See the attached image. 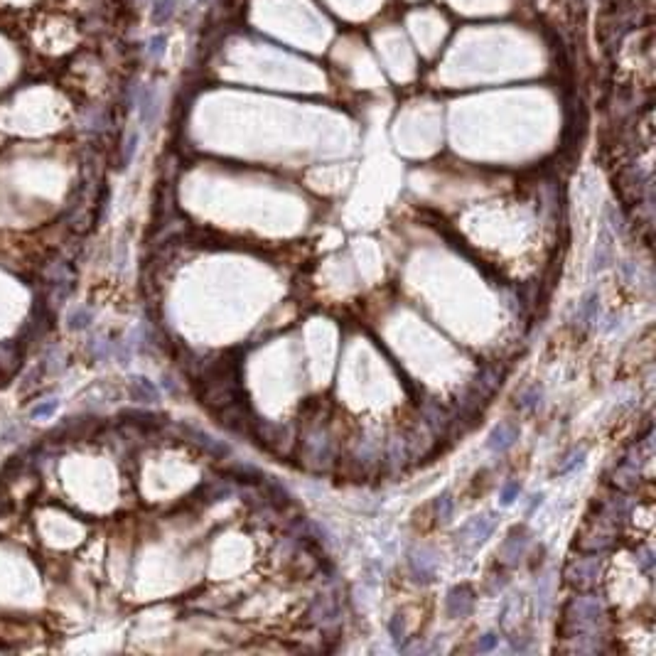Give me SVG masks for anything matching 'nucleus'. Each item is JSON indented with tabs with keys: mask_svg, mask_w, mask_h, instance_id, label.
<instances>
[{
	"mask_svg": "<svg viewBox=\"0 0 656 656\" xmlns=\"http://www.w3.org/2000/svg\"><path fill=\"white\" fill-rule=\"evenodd\" d=\"M494 526H497V519L494 514H484V516H474L469 524H464L462 529L457 531V541L462 546H479L492 536Z\"/></svg>",
	"mask_w": 656,
	"mask_h": 656,
	"instance_id": "obj_1",
	"label": "nucleus"
},
{
	"mask_svg": "<svg viewBox=\"0 0 656 656\" xmlns=\"http://www.w3.org/2000/svg\"><path fill=\"white\" fill-rule=\"evenodd\" d=\"M597 575H600V558H578V561L568 563L566 568L568 582L578 587L595 585Z\"/></svg>",
	"mask_w": 656,
	"mask_h": 656,
	"instance_id": "obj_2",
	"label": "nucleus"
},
{
	"mask_svg": "<svg viewBox=\"0 0 656 656\" xmlns=\"http://www.w3.org/2000/svg\"><path fill=\"white\" fill-rule=\"evenodd\" d=\"M474 607V592L467 585H457L447 592V614L450 617H467Z\"/></svg>",
	"mask_w": 656,
	"mask_h": 656,
	"instance_id": "obj_3",
	"label": "nucleus"
},
{
	"mask_svg": "<svg viewBox=\"0 0 656 656\" xmlns=\"http://www.w3.org/2000/svg\"><path fill=\"white\" fill-rule=\"evenodd\" d=\"M408 563H411V570H413V575H416L418 580L430 582L433 578H435L438 561H435V556H433L430 551H426V549L413 551L411 558H408Z\"/></svg>",
	"mask_w": 656,
	"mask_h": 656,
	"instance_id": "obj_4",
	"label": "nucleus"
},
{
	"mask_svg": "<svg viewBox=\"0 0 656 656\" xmlns=\"http://www.w3.org/2000/svg\"><path fill=\"white\" fill-rule=\"evenodd\" d=\"M516 440H519V426H514V423H499L492 430V435H489V450L504 452Z\"/></svg>",
	"mask_w": 656,
	"mask_h": 656,
	"instance_id": "obj_5",
	"label": "nucleus"
},
{
	"mask_svg": "<svg viewBox=\"0 0 656 656\" xmlns=\"http://www.w3.org/2000/svg\"><path fill=\"white\" fill-rule=\"evenodd\" d=\"M423 416H426V423L435 433H445L447 428L452 426V416L445 411V408L438 406V404H426V406H423Z\"/></svg>",
	"mask_w": 656,
	"mask_h": 656,
	"instance_id": "obj_6",
	"label": "nucleus"
},
{
	"mask_svg": "<svg viewBox=\"0 0 656 656\" xmlns=\"http://www.w3.org/2000/svg\"><path fill=\"white\" fill-rule=\"evenodd\" d=\"M526 546H529V539H526L524 534L519 536V531H514V534H511L509 539L504 541V546H502V558L511 566V563H516L521 556H524Z\"/></svg>",
	"mask_w": 656,
	"mask_h": 656,
	"instance_id": "obj_7",
	"label": "nucleus"
},
{
	"mask_svg": "<svg viewBox=\"0 0 656 656\" xmlns=\"http://www.w3.org/2000/svg\"><path fill=\"white\" fill-rule=\"evenodd\" d=\"M184 433H187L189 438H194V443H199L202 447H206L211 455H219V457H224V455H229L231 450L224 445V443H216L211 435H206L202 430H194V428H184Z\"/></svg>",
	"mask_w": 656,
	"mask_h": 656,
	"instance_id": "obj_8",
	"label": "nucleus"
},
{
	"mask_svg": "<svg viewBox=\"0 0 656 656\" xmlns=\"http://www.w3.org/2000/svg\"><path fill=\"white\" fill-rule=\"evenodd\" d=\"M131 396L136 401H158V389L151 384L148 379H133V384H131Z\"/></svg>",
	"mask_w": 656,
	"mask_h": 656,
	"instance_id": "obj_9",
	"label": "nucleus"
},
{
	"mask_svg": "<svg viewBox=\"0 0 656 656\" xmlns=\"http://www.w3.org/2000/svg\"><path fill=\"white\" fill-rule=\"evenodd\" d=\"M141 116H143V123H151L155 121V116H158V96H155L153 89H143L141 94Z\"/></svg>",
	"mask_w": 656,
	"mask_h": 656,
	"instance_id": "obj_10",
	"label": "nucleus"
},
{
	"mask_svg": "<svg viewBox=\"0 0 656 656\" xmlns=\"http://www.w3.org/2000/svg\"><path fill=\"white\" fill-rule=\"evenodd\" d=\"M435 509H438V519L447 524V521H450V516H452V509H455L452 494L450 492H443L440 497H438V502H435Z\"/></svg>",
	"mask_w": 656,
	"mask_h": 656,
	"instance_id": "obj_11",
	"label": "nucleus"
},
{
	"mask_svg": "<svg viewBox=\"0 0 656 656\" xmlns=\"http://www.w3.org/2000/svg\"><path fill=\"white\" fill-rule=\"evenodd\" d=\"M172 10H175V0H155L153 20L155 23H168V20L172 18Z\"/></svg>",
	"mask_w": 656,
	"mask_h": 656,
	"instance_id": "obj_12",
	"label": "nucleus"
},
{
	"mask_svg": "<svg viewBox=\"0 0 656 656\" xmlns=\"http://www.w3.org/2000/svg\"><path fill=\"white\" fill-rule=\"evenodd\" d=\"M541 404V389L539 386H529L526 391H521V396H519V406L521 408H534V406H539Z\"/></svg>",
	"mask_w": 656,
	"mask_h": 656,
	"instance_id": "obj_13",
	"label": "nucleus"
},
{
	"mask_svg": "<svg viewBox=\"0 0 656 656\" xmlns=\"http://www.w3.org/2000/svg\"><path fill=\"white\" fill-rule=\"evenodd\" d=\"M57 406H59V401H57V399L42 401V404H40V406H35V408H33V418H35V421H47V418L52 416V413L57 411Z\"/></svg>",
	"mask_w": 656,
	"mask_h": 656,
	"instance_id": "obj_14",
	"label": "nucleus"
},
{
	"mask_svg": "<svg viewBox=\"0 0 656 656\" xmlns=\"http://www.w3.org/2000/svg\"><path fill=\"white\" fill-rule=\"evenodd\" d=\"M89 322H91V312L86 308H79L69 315V327L71 329H84Z\"/></svg>",
	"mask_w": 656,
	"mask_h": 656,
	"instance_id": "obj_15",
	"label": "nucleus"
},
{
	"mask_svg": "<svg viewBox=\"0 0 656 656\" xmlns=\"http://www.w3.org/2000/svg\"><path fill=\"white\" fill-rule=\"evenodd\" d=\"M516 497H519V482H506L502 487V504H511Z\"/></svg>",
	"mask_w": 656,
	"mask_h": 656,
	"instance_id": "obj_16",
	"label": "nucleus"
},
{
	"mask_svg": "<svg viewBox=\"0 0 656 656\" xmlns=\"http://www.w3.org/2000/svg\"><path fill=\"white\" fill-rule=\"evenodd\" d=\"M136 146H138V136L136 133H131L128 136V143H126V151H123V163H131V158H133V153H136Z\"/></svg>",
	"mask_w": 656,
	"mask_h": 656,
	"instance_id": "obj_17",
	"label": "nucleus"
},
{
	"mask_svg": "<svg viewBox=\"0 0 656 656\" xmlns=\"http://www.w3.org/2000/svg\"><path fill=\"white\" fill-rule=\"evenodd\" d=\"M497 642H499L497 634H484V637L479 639L477 649H479V652H489V649H494V644H497Z\"/></svg>",
	"mask_w": 656,
	"mask_h": 656,
	"instance_id": "obj_18",
	"label": "nucleus"
},
{
	"mask_svg": "<svg viewBox=\"0 0 656 656\" xmlns=\"http://www.w3.org/2000/svg\"><path fill=\"white\" fill-rule=\"evenodd\" d=\"M582 457H585V450L573 452L570 457H568V462H566V464H561V472H568V469H570L573 464H580V462H582Z\"/></svg>",
	"mask_w": 656,
	"mask_h": 656,
	"instance_id": "obj_19",
	"label": "nucleus"
},
{
	"mask_svg": "<svg viewBox=\"0 0 656 656\" xmlns=\"http://www.w3.org/2000/svg\"><path fill=\"white\" fill-rule=\"evenodd\" d=\"M165 52V37L160 35V37H153V42H151V54L153 57H160Z\"/></svg>",
	"mask_w": 656,
	"mask_h": 656,
	"instance_id": "obj_20",
	"label": "nucleus"
},
{
	"mask_svg": "<svg viewBox=\"0 0 656 656\" xmlns=\"http://www.w3.org/2000/svg\"><path fill=\"white\" fill-rule=\"evenodd\" d=\"M391 634H394V639H401V634H404V622H401V617H394L389 624Z\"/></svg>",
	"mask_w": 656,
	"mask_h": 656,
	"instance_id": "obj_21",
	"label": "nucleus"
},
{
	"mask_svg": "<svg viewBox=\"0 0 656 656\" xmlns=\"http://www.w3.org/2000/svg\"><path fill=\"white\" fill-rule=\"evenodd\" d=\"M642 566L647 568V570L652 568V551H644V554H642Z\"/></svg>",
	"mask_w": 656,
	"mask_h": 656,
	"instance_id": "obj_22",
	"label": "nucleus"
}]
</instances>
